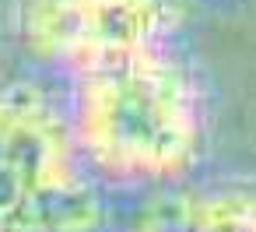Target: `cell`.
<instances>
[{"label":"cell","instance_id":"cell-1","mask_svg":"<svg viewBox=\"0 0 256 232\" xmlns=\"http://www.w3.org/2000/svg\"><path fill=\"white\" fill-rule=\"evenodd\" d=\"M70 134L109 176L168 179L204 148V92L168 46L74 74Z\"/></svg>","mask_w":256,"mask_h":232},{"label":"cell","instance_id":"cell-2","mask_svg":"<svg viewBox=\"0 0 256 232\" xmlns=\"http://www.w3.org/2000/svg\"><path fill=\"white\" fill-rule=\"evenodd\" d=\"M179 11L176 0H25L22 39L25 46L67 67L92 71L109 60L168 46Z\"/></svg>","mask_w":256,"mask_h":232},{"label":"cell","instance_id":"cell-3","mask_svg":"<svg viewBox=\"0 0 256 232\" xmlns=\"http://www.w3.org/2000/svg\"><path fill=\"white\" fill-rule=\"evenodd\" d=\"M70 123L32 92H0V232L42 228L74 193Z\"/></svg>","mask_w":256,"mask_h":232}]
</instances>
